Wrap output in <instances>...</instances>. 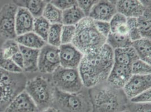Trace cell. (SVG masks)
<instances>
[{
	"instance_id": "6da1fadb",
	"label": "cell",
	"mask_w": 151,
	"mask_h": 112,
	"mask_svg": "<svg viewBox=\"0 0 151 112\" xmlns=\"http://www.w3.org/2000/svg\"><path fill=\"white\" fill-rule=\"evenodd\" d=\"M113 65V50L107 44L84 55L78 67L83 86L91 89L106 82Z\"/></svg>"
},
{
	"instance_id": "7a4b0ae2",
	"label": "cell",
	"mask_w": 151,
	"mask_h": 112,
	"mask_svg": "<svg viewBox=\"0 0 151 112\" xmlns=\"http://www.w3.org/2000/svg\"><path fill=\"white\" fill-rule=\"evenodd\" d=\"M91 112H121L126 109L127 98L122 89H117L106 82L89 89Z\"/></svg>"
},
{
	"instance_id": "3957f363",
	"label": "cell",
	"mask_w": 151,
	"mask_h": 112,
	"mask_svg": "<svg viewBox=\"0 0 151 112\" xmlns=\"http://www.w3.org/2000/svg\"><path fill=\"white\" fill-rule=\"evenodd\" d=\"M75 36L72 44L82 54L86 55L100 49L106 44V38L98 31L94 20L85 17L76 25Z\"/></svg>"
},
{
	"instance_id": "277c9868",
	"label": "cell",
	"mask_w": 151,
	"mask_h": 112,
	"mask_svg": "<svg viewBox=\"0 0 151 112\" xmlns=\"http://www.w3.org/2000/svg\"><path fill=\"white\" fill-rule=\"evenodd\" d=\"M27 78L23 72L13 73L0 69V112H4L13 99L25 90Z\"/></svg>"
},
{
	"instance_id": "5b68a950",
	"label": "cell",
	"mask_w": 151,
	"mask_h": 112,
	"mask_svg": "<svg viewBox=\"0 0 151 112\" xmlns=\"http://www.w3.org/2000/svg\"><path fill=\"white\" fill-rule=\"evenodd\" d=\"M54 89L47 78L37 76L27 81L25 91L41 112L52 106Z\"/></svg>"
},
{
	"instance_id": "8992f818",
	"label": "cell",
	"mask_w": 151,
	"mask_h": 112,
	"mask_svg": "<svg viewBox=\"0 0 151 112\" xmlns=\"http://www.w3.org/2000/svg\"><path fill=\"white\" fill-rule=\"evenodd\" d=\"M52 107L60 112H91L88 98L83 94L68 93L55 88Z\"/></svg>"
},
{
	"instance_id": "52a82bcc",
	"label": "cell",
	"mask_w": 151,
	"mask_h": 112,
	"mask_svg": "<svg viewBox=\"0 0 151 112\" xmlns=\"http://www.w3.org/2000/svg\"><path fill=\"white\" fill-rule=\"evenodd\" d=\"M52 74V84L61 91L78 93L84 87L78 69H67L60 66Z\"/></svg>"
},
{
	"instance_id": "ba28073f",
	"label": "cell",
	"mask_w": 151,
	"mask_h": 112,
	"mask_svg": "<svg viewBox=\"0 0 151 112\" xmlns=\"http://www.w3.org/2000/svg\"><path fill=\"white\" fill-rule=\"evenodd\" d=\"M18 7L14 2H9L0 9V38L6 40L15 39V16Z\"/></svg>"
},
{
	"instance_id": "9c48e42d",
	"label": "cell",
	"mask_w": 151,
	"mask_h": 112,
	"mask_svg": "<svg viewBox=\"0 0 151 112\" xmlns=\"http://www.w3.org/2000/svg\"><path fill=\"white\" fill-rule=\"evenodd\" d=\"M59 66V48L46 44L40 50L38 71L42 74H52Z\"/></svg>"
},
{
	"instance_id": "30bf717a",
	"label": "cell",
	"mask_w": 151,
	"mask_h": 112,
	"mask_svg": "<svg viewBox=\"0 0 151 112\" xmlns=\"http://www.w3.org/2000/svg\"><path fill=\"white\" fill-rule=\"evenodd\" d=\"M60 66L67 69H78L83 55L72 43L62 44L59 48Z\"/></svg>"
},
{
	"instance_id": "8fae6325",
	"label": "cell",
	"mask_w": 151,
	"mask_h": 112,
	"mask_svg": "<svg viewBox=\"0 0 151 112\" xmlns=\"http://www.w3.org/2000/svg\"><path fill=\"white\" fill-rule=\"evenodd\" d=\"M151 87V75H132L122 90L129 100Z\"/></svg>"
},
{
	"instance_id": "7c38bea8",
	"label": "cell",
	"mask_w": 151,
	"mask_h": 112,
	"mask_svg": "<svg viewBox=\"0 0 151 112\" xmlns=\"http://www.w3.org/2000/svg\"><path fill=\"white\" fill-rule=\"evenodd\" d=\"M132 75L130 66L114 63L106 82L113 88L122 89Z\"/></svg>"
},
{
	"instance_id": "4fadbf2b",
	"label": "cell",
	"mask_w": 151,
	"mask_h": 112,
	"mask_svg": "<svg viewBox=\"0 0 151 112\" xmlns=\"http://www.w3.org/2000/svg\"><path fill=\"white\" fill-rule=\"evenodd\" d=\"M115 4L111 1H98L93 7L88 17L94 21L109 22L117 13Z\"/></svg>"
},
{
	"instance_id": "5bb4252c",
	"label": "cell",
	"mask_w": 151,
	"mask_h": 112,
	"mask_svg": "<svg viewBox=\"0 0 151 112\" xmlns=\"http://www.w3.org/2000/svg\"><path fill=\"white\" fill-rule=\"evenodd\" d=\"M4 112H39L35 103L25 90L18 95Z\"/></svg>"
},
{
	"instance_id": "9a60e30c",
	"label": "cell",
	"mask_w": 151,
	"mask_h": 112,
	"mask_svg": "<svg viewBox=\"0 0 151 112\" xmlns=\"http://www.w3.org/2000/svg\"><path fill=\"white\" fill-rule=\"evenodd\" d=\"M117 12L126 18H138L144 13L145 8L138 0H120L116 1Z\"/></svg>"
},
{
	"instance_id": "2e32d148",
	"label": "cell",
	"mask_w": 151,
	"mask_h": 112,
	"mask_svg": "<svg viewBox=\"0 0 151 112\" xmlns=\"http://www.w3.org/2000/svg\"><path fill=\"white\" fill-rule=\"evenodd\" d=\"M35 18L27 9L18 7L15 16V32L20 35L33 31Z\"/></svg>"
},
{
	"instance_id": "e0dca14e",
	"label": "cell",
	"mask_w": 151,
	"mask_h": 112,
	"mask_svg": "<svg viewBox=\"0 0 151 112\" xmlns=\"http://www.w3.org/2000/svg\"><path fill=\"white\" fill-rule=\"evenodd\" d=\"M19 48L23 56V71L27 72L37 71L40 50L29 48L20 45Z\"/></svg>"
},
{
	"instance_id": "ac0fdd59",
	"label": "cell",
	"mask_w": 151,
	"mask_h": 112,
	"mask_svg": "<svg viewBox=\"0 0 151 112\" xmlns=\"http://www.w3.org/2000/svg\"><path fill=\"white\" fill-rule=\"evenodd\" d=\"M114 63L132 66V63L139 60L135 50L132 46L113 50Z\"/></svg>"
},
{
	"instance_id": "d6986e66",
	"label": "cell",
	"mask_w": 151,
	"mask_h": 112,
	"mask_svg": "<svg viewBox=\"0 0 151 112\" xmlns=\"http://www.w3.org/2000/svg\"><path fill=\"white\" fill-rule=\"evenodd\" d=\"M13 2L17 6L27 9L35 19L42 16L45 6L47 4V1L42 0H20Z\"/></svg>"
},
{
	"instance_id": "ffe728a7",
	"label": "cell",
	"mask_w": 151,
	"mask_h": 112,
	"mask_svg": "<svg viewBox=\"0 0 151 112\" xmlns=\"http://www.w3.org/2000/svg\"><path fill=\"white\" fill-rule=\"evenodd\" d=\"M15 40L20 45L36 50H41L46 44L33 31L17 36Z\"/></svg>"
},
{
	"instance_id": "44dd1931",
	"label": "cell",
	"mask_w": 151,
	"mask_h": 112,
	"mask_svg": "<svg viewBox=\"0 0 151 112\" xmlns=\"http://www.w3.org/2000/svg\"><path fill=\"white\" fill-rule=\"evenodd\" d=\"M132 47L135 50L139 60L151 65V39L141 38L132 42Z\"/></svg>"
},
{
	"instance_id": "7402d4cb",
	"label": "cell",
	"mask_w": 151,
	"mask_h": 112,
	"mask_svg": "<svg viewBox=\"0 0 151 112\" xmlns=\"http://www.w3.org/2000/svg\"><path fill=\"white\" fill-rule=\"evenodd\" d=\"M85 16L81 10L77 5L72 7L63 11L62 13V24L67 25H76Z\"/></svg>"
},
{
	"instance_id": "603a6c76",
	"label": "cell",
	"mask_w": 151,
	"mask_h": 112,
	"mask_svg": "<svg viewBox=\"0 0 151 112\" xmlns=\"http://www.w3.org/2000/svg\"><path fill=\"white\" fill-rule=\"evenodd\" d=\"M132 40L128 35H122L110 33L106 39V44L113 50L126 48L132 46Z\"/></svg>"
},
{
	"instance_id": "cb8c5ba5",
	"label": "cell",
	"mask_w": 151,
	"mask_h": 112,
	"mask_svg": "<svg viewBox=\"0 0 151 112\" xmlns=\"http://www.w3.org/2000/svg\"><path fill=\"white\" fill-rule=\"evenodd\" d=\"M137 23L142 38L151 39V8H145L143 15L137 18Z\"/></svg>"
},
{
	"instance_id": "d4e9b609",
	"label": "cell",
	"mask_w": 151,
	"mask_h": 112,
	"mask_svg": "<svg viewBox=\"0 0 151 112\" xmlns=\"http://www.w3.org/2000/svg\"><path fill=\"white\" fill-rule=\"evenodd\" d=\"M111 33L122 35H128L127 28V18L123 15L117 13L110 20Z\"/></svg>"
},
{
	"instance_id": "484cf974",
	"label": "cell",
	"mask_w": 151,
	"mask_h": 112,
	"mask_svg": "<svg viewBox=\"0 0 151 112\" xmlns=\"http://www.w3.org/2000/svg\"><path fill=\"white\" fill-rule=\"evenodd\" d=\"M63 11L54 6L50 2H47L45 8L42 16L51 24H62Z\"/></svg>"
},
{
	"instance_id": "4316f807",
	"label": "cell",
	"mask_w": 151,
	"mask_h": 112,
	"mask_svg": "<svg viewBox=\"0 0 151 112\" xmlns=\"http://www.w3.org/2000/svg\"><path fill=\"white\" fill-rule=\"evenodd\" d=\"M50 23L42 16L35 18L33 23V32L42 38L46 43L49 31L50 28Z\"/></svg>"
},
{
	"instance_id": "83f0119b",
	"label": "cell",
	"mask_w": 151,
	"mask_h": 112,
	"mask_svg": "<svg viewBox=\"0 0 151 112\" xmlns=\"http://www.w3.org/2000/svg\"><path fill=\"white\" fill-rule=\"evenodd\" d=\"M63 24H51L49 31L46 42L51 46L59 48L62 45L61 34Z\"/></svg>"
},
{
	"instance_id": "f1b7e54d",
	"label": "cell",
	"mask_w": 151,
	"mask_h": 112,
	"mask_svg": "<svg viewBox=\"0 0 151 112\" xmlns=\"http://www.w3.org/2000/svg\"><path fill=\"white\" fill-rule=\"evenodd\" d=\"M3 56L6 58L12 59L20 52L19 45L15 40H6L0 47Z\"/></svg>"
},
{
	"instance_id": "f546056e",
	"label": "cell",
	"mask_w": 151,
	"mask_h": 112,
	"mask_svg": "<svg viewBox=\"0 0 151 112\" xmlns=\"http://www.w3.org/2000/svg\"><path fill=\"white\" fill-rule=\"evenodd\" d=\"M131 69L132 75H151V65L140 60L133 63Z\"/></svg>"
},
{
	"instance_id": "4dcf8cb0",
	"label": "cell",
	"mask_w": 151,
	"mask_h": 112,
	"mask_svg": "<svg viewBox=\"0 0 151 112\" xmlns=\"http://www.w3.org/2000/svg\"><path fill=\"white\" fill-rule=\"evenodd\" d=\"M127 28L128 35L132 42L142 38L139 30L137 18H127Z\"/></svg>"
},
{
	"instance_id": "1f68e13d",
	"label": "cell",
	"mask_w": 151,
	"mask_h": 112,
	"mask_svg": "<svg viewBox=\"0 0 151 112\" xmlns=\"http://www.w3.org/2000/svg\"><path fill=\"white\" fill-rule=\"evenodd\" d=\"M0 69L13 73H21L23 71L19 67L12 59L4 57L0 49Z\"/></svg>"
},
{
	"instance_id": "d6a6232c",
	"label": "cell",
	"mask_w": 151,
	"mask_h": 112,
	"mask_svg": "<svg viewBox=\"0 0 151 112\" xmlns=\"http://www.w3.org/2000/svg\"><path fill=\"white\" fill-rule=\"evenodd\" d=\"M76 25H63L61 34L62 44L72 43L75 36Z\"/></svg>"
},
{
	"instance_id": "836d02e7",
	"label": "cell",
	"mask_w": 151,
	"mask_h": 112,
	"mask_svg": "<svg viewBox=\"0 0 151 112\" xmlns=\"http://www.w3.org/2000/svg\"><path fill=\"white\" fill-rule=\"evenodd\" d=\"M126 109L129 112H151V103L137 104L128 102Z\"/></svg>"
},
{
	"instance_id": "e575fe53",
	"label": "cell",
	"mask_w": 151,
	"mask_h": 112,
	"mask_svg": "<svg viewBox=\"0 0 151 112\" xmlns=\"http://www.w3.org/2000/svg\"><path fill=\"white\" fill-rule=\"evenodd\" d=\"M50 2L62 11L77 5V2L75 0H54Z\"/></svg>"
},
{
	"instance_id": "d590c367",
	"label": "cell",
	"mask_w": 151,
	"mask_h": 112,
	"mask_svg": "<svg viewBox=\"0 0 151 112\" xmlns=\"http://www.w3.org/2000/svg\"><path fill=\"white\" fill-rule=\"evenodd\" d=\"M130 102L137 104L150 103L151 101V89H148L142 93L139 94L136 96L129 100Z\"/></svg>"
},
{
	"instance_id": "8d00e7d4",
	"label": "cell",
	"mask_w": 151,
	"mask_h": 112,
	"mask_svg": "<svg viewBox=\"0 0 151 112\" xmlns=\"http://www.w3.org/2000/svg\"><path fill=\"white\" fill-rule=\"evenodd\" d=\"M98 1H77V6L81 10L85 17H88L90 11Z\"/></svg>"
},
{
	"instance_id": "74e56055",
	"label": "cell",
	"mask_w": 151,
	"mask_h": 112,
	"mask_svg": "<svg viewBox=\"0 0 151 112\" xmlns=\"http://www.w3.org/2000/svg\"><path fill=\"white\" fill-rule=\"evenodd\" d=\"M94 23L98 31H99L103 37L107 38L108 35L111 33L109 23L101 21H94Z\"/></svg>"
},
{
	"instance_id": "f35d334b",
	"label": "cell",
	"mask_w": 151,
	"mask_h": 112,
	"mask_svg": "<svg viewBox=\"0 0 151 112\" xmlns=\"http://www.w3.org/2000/svg\"><path fill=\"white\" fill-rule=\"evenodd\" d=\"M145 8H151V1H140Z\"/></svg>"
},
{
	"instance_id": "ab89813d",
	"label": "cell",
	"mask_w": 151,
	"mask_h": 112,
	"mask_svg": "<svg viewBox=\"0 0 151 112\" xmlns=\"http://www.w3.org/2000/svg\"><path fill=\"white\" fill-rule=\"evenodd\" d=\"M41 112H60L58 110H57V109H55V108L51 106L50 108H47L46 109H45L44 111H42Z\"/></svg>"
},
{
	"instance_id": "60d3db41",
	"label": "cell",
	"mask_w": 151,
	"mask_h": 112,
	"mask_svg": "<svg viewBox=\"0 0 151 112\" xmlns=\"http://www.w3.org/2000/svg\"><path fill=\"white\" fill-rule=\"evenodd\" d=\"M129 112V111H128L127 109H126V110H125V111H122V112Z\"/></svg>"
}]
</instances>
